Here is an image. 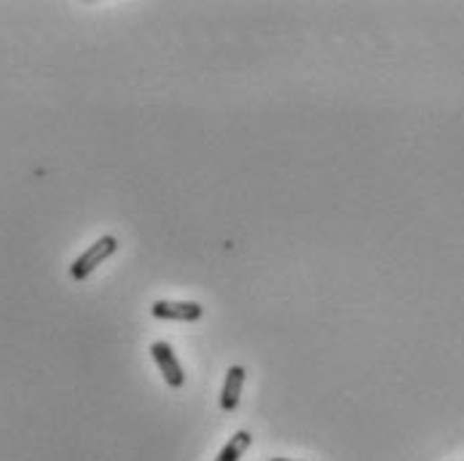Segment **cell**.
Listing matches in <instances>:
<instances>
[{
  "label": "cell",
  "mask_w": 464,
  "mask_h": 461,
  "mask_svg": "<svg viewBox=\"0 0 464 461\" xmlns=\"http://www.w3.org/2000/svg\"><path fill=\"white\" fill-rule=\"evenodd\" d=\"M244 375H247V370L241 365H232L226 370V384H223V392H221V411L223 413H236L239 400H241Z\"/></svg>",
  "instance_id": "obj_4"
},
{
  "label": "cell",
  "mask_w": 464,
  "mask_h": 461,
  "mask_svg": "<svg viewBox=\"0 0 464 461\" xmlns=\"http://www.w3.org/2000/svg\"><path fill=\"white\" fill-rule=\"evenodd\" d=\"M150 357H153V362H156L161 378L167 381V386H169V389H183L186 373H183V365L177 362L172 346L167 344V341H153V344H150Z\"/></svg>",
  "instance_id": "obj_2"
},
{
  "label": "cell",
  "mask_w": 464,
  "mask_h": 461,
  "mask_svg": "<svg viewBox=\"0 0 464 461\" xmlns=\"http://www.w3.org/2000/svg\"><path fill=\"white\" fill-rule=\"evenodd\" d=\"M268 461H298V459H268Z\"/></svg>",
  "instance_id": "obj_6"
},
{
  "label": "cell",
  "mask_w": 464,
  "mask_h": 461,
  "mask_svg": "<svg viewBox=\"0 0 464 461\" xmlns=\"http://www.w3.org/2000/svg\"><path fill=\"white\" fill-rule=\"evenodd\" d=\"M250 446H252V435H250L247 429H239L232 440L223 446V451L218 454V459L213 461H239L244 456V451H247Z\"/></svg>",
  "instance_id": "obj_5"
},
{
  "label": "cell",
  "mask_w": 464,
  "mask_h": 461,
  "mask_svg": "<svg viewBox=\"0 0 464 461\" xmlns=\"http://www.w3.org/2000/svg\"><path fill=\"white\" fill-rule=\"evenodd\" d=\"M118 252V239L116 236H100L95 244H89L73 263H70V276L76 279V282H84V279H89L95 271H97V266H103L111 255H116Z\"/></svg>",
  "instance_id": "obj_1"
},
{
  "label": "cell",
  "mask_w": 464,
  "mask_h": 461,
  "mask_svg": "<svg viewBox=\"0 0 464 461\" xmlns=\"http://www.w3.org/2000/svg\"><path fill=\"white\" fill-rule=\"evenodd\" d=\"M150 314L167 322H196L205 317V309L196 301H156L150 306Z\"/></svg>",
  "instance_id": "obj_3"
}]
</instances>
